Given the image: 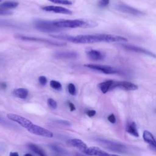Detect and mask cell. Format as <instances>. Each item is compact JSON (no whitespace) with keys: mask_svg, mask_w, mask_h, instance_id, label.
I'll list each match as a JSON object with an SVG mask.
<instances>
[{"mask_svg":"<svg viewBox=\"0 0 156 156\" xmlns=\"http://www.w3.org/2000/svg\"><path fill=\"white\" fill-rule=\"evenodd\" d=\"M50 36L52 38L63 40L77 44H90L99 42H124L128 40L127 38L122 36L106 34L78 35L76 36L62 34H51Z\"/></svg>","mask_w":156,"mask_h":156,"instance_id":"obj_1","label":"cell"},{"mask_svg":"<svg viewBox=\"0 0 156 156\" xmlns=\"http://www.w3.org/2000/svg\"><path fill=\"white\" fill-rule=\"evenodd\" d=\"M52 24L54 26L60 28H93L96 27L98 23L93 20L87 19H76V20H65L58 19L52 20Z\"/></svg>","mask_w":156,"mask_h":156,"instance_id":"obj_2","label":"cell"},{"mask_svg":"<svg viewBox=\"0 0 156 156\" xmlns=\"http://www.w3.org/2000/svg\"><path fill=\"white\" fill-rule=\"evenodd\" d=\"M15 37L18 38V39L24 40V41H35V42L43 43H44V44H48L49 45L55 46H65V45L66 44V42H64V41H53V40H49V39H46V38L24 35H21V34H16V35H15Z\"/></svg>","mask_w":156,"mask_h":156,"instance_id":"obj_3","label":"cell"},{"mask_svg":"<svg viewBox=\"0 0 156 156\" xmlns=\"http://www.w3.org/2000/svg\"><path fill=\"white\" fill-rule=\"evenodd\" d=\"M34 26L37 30L43 32H58L61 29L54 26L52 21L37 19L34 21Z\"/></svg>","mask_w":156,"mask_h":156,"instance_id":"obj_4","label":"cell"},{"mask_svg":"<svg viewBox=\"0 0 156 156\" xmlns=\"http://www.w3.org/2000/svg\"><path fill=\"white\" fill-rule=\"evenodd\" d=\"M96 141L100 144L102 145L105 148L110 151L119 153H125L127 152L125 146L120 143L101 138H97L96 139Z\"/></svg>","mask_w":156,"mask_h":156,"instance_id":"obj_5","label":"cell"},{"mask_svg":"<svg viewBox=\"0 0 156 156\" xmlns=\"http://www.w3.org/2000/svg\"><path fill=\"white\" fill-rule=\"evenodd\" d=\"M115 8L121 12L128 13L134 16H140L144 15V13H143V12L123 2H118L115 4Z\"/></svg>","mask_w":156,"mask_h":156,"instance_id":"obj_6","label":"cell"},{"mask_svg":"<svg viewBox=\"0 0 156 156\" xmlns=\"http://www.w3.org/2000/svg\"><path fill=\"white\" fill-rule=\"evenodd\" d=\"M84 66L90 69L96 70L106 74H118L119 73V71L108 65L88 63V64L84 65Z\"/></svg>","mask_w":156,"mask_h":156,"instance_id":"obj_7","label":"cell"},{"mask_svg":"<svg viewBox=\"0 0 156 156\" xmlns=\"http://www.w3.org/2000/svg\"><path fill=\"white\" fill-rule=\"evenodd\" d=\"M27 130L29 132L33 134H35L36 135L41 136L47 137V138H52L53 136V133L49 130L34 124H32Z\"/></svg>","mask_w":156,"mask_h":156,"instance_id":"obj_8","label":"cell"},{"mask_svg":"<svg viewBox=\"0 0 156 156\" xmlns=\"http://www.w3.org/2000/svg\"><path fill=\"white\" fill-rule=\"evenodd\" d=\"M115 88H119L128 91H134L137 90L138 87L136 84L130 82L113 80V83L112 87V90Z\"/></svg>","mask_w":156,"mask_h":156,"instance_id":"obj_9","label":"cell"},{"mask_svg":"<svg viewBox=\"0 0 156 156\" xmlns=\"http://www.w3.org/2000/svg\"><path fill=\"white\" fill-rule=\"evenodd\" d=\"M7 117L9 119L17 122L21 126H22L23 127L26 129H27L33 124L29 119L18 115L9 113V114H7Z\"/></svg>","mask_w":156,"mask_h":156,"instance_id":"obj_10","label":"cell"},{"mask_svg":"<svg viewBox=\"0 0 156 156\" xmlns=\"http://www.w3.org/2000/svg\"><path fill=\"white\" fill-rule=\"evenodd\" d=\"M121 46L126 50L135 52H138V53H141V54H144L148 56L156 58V54L152 52L151 51L146 50V49H145L143 48H141L140 46H134V45H132V44H122Z\"/></svg>","mask_w":156,"mask_h":156,"instance_id":"obj_11","label":"cell"},{"mask_svg":"<svg viewBox=\"0 0 156 156\" xmlns=\"http://www.w3.org/2000/svg\"><path fill=\"white\" fill-rule=\"evenodd\" d=\"M41 9L44 11L51 12L55 13H60V14H65V15H71L73 13V12L71 10L60 6L46 5V6L41 7Z\"/></svg>","mask_w":156,"mask_h":156,"instance_id":"obj_12","label":"cell"},{"mask_svg":"<svg viewBox=\"0 0 156 156\" xmlns=\"http://www.w3.org/2000/svg\"><path fill=\"white\" fill-rule=\"evenodd\" d=\"M53 55L58 59H74L78 57L79 54L76 51H58Z\"/></svg>","mask_w":156,"mask_h":156,"instance_id":"obj_13","label":"cell"},{"mask_svg":"<svg viewBox=\"0 0 156 156\" xmlns=\"http://www.w3.org/2000/svg\"><path fill=\"white\" fill-rule=\"evenodd\" d=\"M88 155L92 156H112V154H108L98 147H88L87 150L85 152Z\"/></svg>","mask_w":156,"mask_h":156,"instance_id":"obj_14","label":"cell"},{"mask_svg":"<svg viewBox=\"0 0 156 156\" xmlns=\"http://www.w3.org/2000/svg\"><path fill=\"white\" fill-rule=\"evenodd\" d=\"M68 143H69V144H71L74 147H76V148H77L79 150H80L83 153H85L88 149L87 144L82 140L79 139L73 138L69 140Z\"/></svg>","mask_w":156,"mask_h":156,"instance_id":"obj_15","label":"cell"},{"mask_svg":"<svg viewBox=\"0 0 156 156\" xmlns=\"http://www.w3.org/2000/svg\"><path fill=\"white\" fill-rule=\"evenodd\" d=\"M87 55L90 59L94 61L102 60L105 57L104 54L102 52L95 49H90L87 51Z\"/></svg>","mask_w":156,"mask_h":156,"instance_id":"obj_16","label":"cell"},{"mask_svg":"<svg viewBox=\"0 0 156 156\" xmlns=\"http://www.w3.org/2000/svg\"><path fill=\"white\" fill-rule=\"evenodd\" d=\"M143 138L144 141L148 143L151 147L156 148V140L149 131L144 130L143 133Z\"/></svg>","mask_w":156,"mask_h":156,"instance_id":"obj_17","label":"cell"},{"mask_svg":"<svg viewBox=\"0 0 156 156\" xmlns=\"http://www.w3.org/2000/svg\"><path fill=\"white\" fill-rule=\"evenodd\" d=\"M113 83V80H108L98 84V87L103 93H106L112 90V87Z\"/></svg>","mask_w":156,"mask_h":156,"instance_id":"obj_18","label":"cell"},{"mask_svg":"<svg viewBox=\"0 0 156 156\" xmlns=\"http://www.w3.org/2000/svg\"><path fill=\"white\" fill-rule=\"evenodd\" d=\"M29 94V91L26 88H19L13 90V94L18 98L20 99H26Z\"/></svg>","mask_w":156,"mask_h":156,"instance_id":"obj_19","label":"cell"},{"mask_svg":"<svg viewBox=\"0 0 156 156\" xmlns=\"http://www.w3.org/2000/svg\"><path fill=\"white\" fill-rule=\"evenodd\" d=\"M18 2L16 1H8L0 4V9L4 10H8L11 9H14L18 5Z\"/></svg>","mask_w":156,"mask_h":156,"instance_id":"obj_20","label":"cell"},{"mask_svg":"<svg viewBox=\"0 0 156 156\" xmlns=\"http://www.w3.org/2000/svg\"><path fill=\"white\" fill-rule=\"evenodd\" d=\"M126 131L131 134L132 135L135 136V137H138L139 136V133L137 130L136 128V125L135 122H131L130 123L128 124V125L126 127Z\"/></svg>","mask_w":156,"mask_h":156,"instance_id":"obj_21","label":"cell"},{"mask_svg":"<svg viewBox=\"0 0 156 156\" xmlns=\"http://www.w3.org/2000/svg\"><path fill=\"white\" fill-rule=\"evenodd\" d=\"M28 147L31 151H32L34 153L37 154L38 156H47L42 149H41L38 146L34 144L30 143L28 144Z\"/></svg>","mask_w":156,"mask_h":156,"instance_id":"obj_22","label":"cell"},{"mask_svg":"<svg viewBox=\"0 0 156 156\" xmlns=\"http://www.w3.org/2000/svg\"><path fill=\"white\" fill-rule=\"evenodd\" d=\"M50 147L55 152H56V153H57V154H58L60 155H66V156L69 155L68 152L66 151H65L64 149H63V148H62V147H59V146H57L55 144H51V145H50Z\"/></svg>","mask_w":156,"mask_h":156,"instance_id":"obj_23","label":"cell"},{"mask_svg":"<svg viewBox=\"0 0 156 156\" xmlns=\"http://www.w3.org/2000/svg\"><path fill=\"white\" fill-rule=\"evenodd\" d=\"M50 86L53 89L58 90V91L61 90L62 88V84L59 82H58L57 80H52L50 81Z\"/></svg>","mask_w":156,"mask_h":156,"instance_id":"obj_24","label":"cell"},{"mask_svg":"<svg viewBox=\"0 0 156 156\" xmlns=\"http://www.w3.org/2000/svg\"><path fill=\"white\" fill-rule=\"evenodd\" d=\"M52 3L63 4V5H71L73 2L69 0H48Z\"/></svg>","mask_w":156,"mask_h":156,"instance_id":"obj_25","label":"cell"},{"mask_svg":"<svg viewBox=\"0 0 156 156\" xmlns=\"http://www.w3.org/2000/svg\"><path fill=\"white\" fill-rule=\"evenodd\" d=\"M68 92L70 94H71L73 96L76 95V87H75L74 84H73L72 83H69L68 85Z\"/></svg>","mask_w":156,"mask_h":156,"instance_id":"obj_26","label":"cell"},{"mask_svg":"<svg viewBox=\"0 0 156 156\" xmlns=\"http://www.w3.org/2000/svg\"><path fill=\"white\" fill-rule=\"evenodd\" d=\"M47 103H48V106L50 108H52V109H55L57 107V104L56 101L55 100H54L53 99H52V98L48 99Z\"/></svg>","mask_w":156,"mask_h":156,"instance_id":"obj_27","label":"cell"},{"mask_svg":"<svg viewBox=\"0 0 156 156\" xmlns=\"http://www.w3.org/2000/svg\"><path fill=\"white\" fill-rule=\"evenodd\" d=\"M110 3V0H99L98 5L101 7H106Z\"/></svg>","mask_w":156,"mask_h":156,"instance_id":"obj_28","label":"cell"},{"mask_svg":"<svg viewBox=\"0 0 156 156\" xmlns=\"http://www.w3.org/2000/svg\"><path fill=\"white\" fill-rule=\"evenodd\" d=\"M38 82L40 83V85H41L43 86H44L47 83V78L44 76H40L38 77Z\"/></svg>","mask_w":156,"mask_h":156,"instance_id":"obj_29","label":"cell"},{"mask_svg":"<svg viewBox=\"0 0 156 156\" xmlns=\"http://www.w3.org/2000/svg\"><path fill=\"white\" fill-rule=\"evenodd\" d=\"M108 120L111 122V123H115L116 122V118L115 116V115L113 114H110L108 118H107Z\"/></svg>","mask_w":156,"mask_h":156,"instance_id":"obj_30","label":"cell"},{"mask_svg":"<svg viewBox=\"0 0 156 156\" xmlns=\"http://www.w3.org/2000/svg\"><path fill=\"white\" fill-rule=\"evenodd\" d=\"M12 14V12L10 11L0 9V15H10Z\"/></svg>","mask_w":156,"mask_h":156,"instance_id":"obj_31","label":"cell"},{"mask_svg":"<svg viewBox=\"0 0 156 156\" xmlns=\"http://www.w3.org/2000/svg\"><path fill=\"white\" fill-rule=\"evenodd\" d=\"M86 113L89 117H93L96 115V111L94 110H88L86 112Z\"/></svg>","mask_w":156,"mask_h":156,"instance_id":"obj_32","label":"cell"},{"mask_svg":"<svg viewBox=\"0 0 156 156\" xmlns=\"http://www.w3.org/2000/svg\"><path fill=\"white\" fill-rule=\"evenodd\" d=\"M68 104L69 108V110L71 112H73L76 110V107L74 106V105L71 102H68Z\"/></svg>","mask_w":156,"mask_h":156,"instance_id":"obj_33","label":"cell"},{"mask_svg":"<svg viewBox=\"0 0 156 156\" xmlns=\"http://www.w3.org/2000/svg\"><path fill=\"white\" fill-rule=\"evenodd\" d=\"M57 122H58L60 124H63L64 125H70V123L68 121H66L58 120V121H57Z\"/></svg>","mask_w":156,"mask_h":156,"instance_id":"obj_34","label":"cell"},{"mask_svg":"<svg viewBox=\"0 0 156 156\" xmlns=\"http://www.w3.org/2000/svg\"><path fill=\"white\" fill-rule=\"evenodd\" d=\"M0 88H1V89H3V90L5 89V88H7V85H6V83H4V82H1V83H0Z\"/></svg>","mask_w":156,"mask_h":156,"instance_id":"obj_35","label":"cell"},{"mask_svg":"<svg viewBox=\"0 0 156 156\" xmlns=\"http://www.w3.org/2000/svg\"><path fill=\"white\" fill-rule=\"evenodd\" d=\"M10 156H19V154L16 152H11L10 153Z\"/></svg>","mask_w":156,"mask_h":156,"instance_id":"obj_36","label":"cell"},{"mask_svg":"<svg viewBox=\"0 0 156 156\" xmlns=\"http://www.w3.org/2000/svg\"><path fill=\"white\" fill-rule=\"evenodd\" d=\"M76 156H85V155H83L82 154H79V153H77L76 154Z\"/></svg>","mask_w":156,"mask_h":156,"instance_id":"obj_37","label":"cell"},{"mask_svg":"<svg viewBox=\"0 0 156 156\" xmlns=\"http://www.w3.org/2000/svg\"><path fill=\"white\" fill-rule=\"evenodd\" d=\"M24 156H32L30 154H25Z\"/></svg>","mask_w":156,"mask_h":156,"instance_id":"obj_38","label":"cell"},{"mask_svg":"<svg viewBox=\"0 0 156 156\" xmlns=\"http://www.w3.org/2000/svg\"><path fill=\"white\" fill-rule=\"evenodd\" d=\"M151 149H152V150H154V151H156V148H155V147H151Z\"/></svg>","mask_w":156,"mask_h":156,"instance_id":"obj_39","label":"cell"},{"mask_svg":"<svg viewBox=\"0 0 156 156\" xmlns=\"http://www.w3.org/2000/svg\"><path fill=\"white\" fill-rule=\"evenodd\" d=\"M112 156H119V155H115V154H112Z\"/></svg>","mask_w":156,"mask_h":156,"instance_id":"obj_40","label":"cell"},{"mask_svg":"<svg viewBox=\"0 0 156 156\" xmlns=\"http://www.w3.org/2000/svg\"><path fill=\"white\" fill-rule=\"evenodd\" d=\"M4 0H0V2H2V1H3Z\"/></svg>","mask_w":156,"mask_h":156,"instance_id":"obj_41","label":"cell"}]
</instances>
